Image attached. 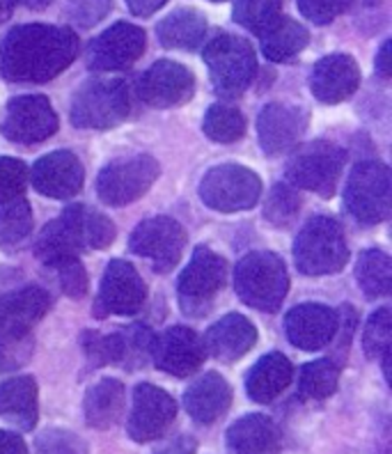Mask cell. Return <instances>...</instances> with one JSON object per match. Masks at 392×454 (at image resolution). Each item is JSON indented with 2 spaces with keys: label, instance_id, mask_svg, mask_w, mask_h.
I'll use <instances>...</instances> for the list:
<instances>
[{
  "label": "cell",
  "instance_id": "cell-1",
  "mask_svg": "<svg viewBox=\"0 0 392 454\" xmlns=\"http://www.w3.org/2000/svg\"><path fill=\"white\" fill-rule=\"evenodd\" d=\"M78 56L74 30L44 23L12 28L0 39V74L12 83H46Z\"/></svg>",
  "mask_w": 392,
  "mask_h": 454
},
{
  "label": "cell",
  "instance_id": "cell-2",
  "mask_svg": "<svg viewBox=\"0 0 392 454\" xmlns=\"http://www.w3.org/2000/svg\"><path fill=\"white\" fill-rule=\"evenodd\" d=\"M234 287L239 299L255 310L278 312L289 289L285 262L269 250L250 253L237 264Z\"/></svg>",
  "mask_w": 392,
  "mask_h": 454
},
{
  "label": "cell",
  "instance_id": "cell-3",
  "mask_svg": "<svg viewBox=\"0 0 392 454\" xmlns=\"http://www.w3.org/2000/svg\"><path fill=\"white\" fill-rule=\"evenodd\" d=\"M294 260L305 276H326L340 271L349 260L344 230L328 216L310 218L296 237Z\"/></svg>",
  "mask_w": 392,
  "mask_h": 454
},
{
  "label": "cell",
  "instance_id": "cell-4",
  "mask_svg": "<svg viewBox=\"0 0 392 454\" xmlns=\"http://www.w3.org/2000/svg\"><path fill=\"white\" fill-rule=\"evenodd\" d=\"M131 113V92L120 78H94L78 90L72 101L76 129H111Z\"/></svg>",
  "mask_w": 392,
  "mask_h": 454
},
{
  "label": "cell",
  "instance_id": "cell-5",
  "mask_svg": "<svg viewBox=\"0 0 392 454\" xmlns=\"http://www.w3.org/2000/svg\"><path fill=\"white\" fill-rule=\"evenodd\" d=\"M205 62L214 90L227 99L243 95L257 72L253 46L237 35H216L205 49Z\"/></svg>",
  "mask_w": 392,
  "mask_h": 454
},
{
  "label": "cell",
  "instance_id": "cell-6",
  "mask_svg": "<svg viewBox=\"0 0 392 454\" xmlns=\"http://www.w3.org/2000/svg\"><path fill=\"white\" fill-rule=\"evenodd\" d=\"M344 163L347 154L342 147L328 140H315L294 152L287 163V177L299 189L319 193L321 198H331L337 189Z\"/></svg>",
  "mask_w": 392,
  "mask_h": 454
},
{
  "label": "cell",
  "instance_id": "cell-7",
  "mask_svg": "<svg viewBox=\"0 0 392 454\" xmlns=\"http://www.w3.org/2000/svg\"><path fill=\"white\" fill-rule=\"evenodd\" d=\"M227 283V262L207 246H198L179 276V305L186 315L202 317Z\"/></svg>",
  "mask_w": 392,
  "mask_h": 454
},
{
  "label": "cell",
  "instance_id": "cell-8",
  "mask_svg": "<svg viewBox=\"0 0 392 454\" xmlns=\"http://www.w3.org/2000/svg\"><path fill=\"white\" fill-rule=\"evenodd\" d=\"M344 205L363 225H379L386 221L390 214V170L386 163H358L349 177Z\"/></svg>",
  "mask_w": 392,
  "mask_h": 454
},
{
  "label": "cell",
  "instance_id": "cell-9",
  "mask_svg": "<svg viewBox=\"0 0 392 454\" xmlns=\"http://www.w3.org/2000/svg\"><path fill=\"white\" fill-rule=\"evenodd\" d=\"M262 195V182L248 168L237 163L211 168L200 182V198L207 207L223 214L253 209Z\"/></svg>",
  "mask_w": 392,
  "mask_h": 454
},
{
  "label": "cell",
  "instance_id": "cell-10",
  "mask_svg": "<svg viewBox=\"0 0 392 454\" xmlns=\"http://www.w3.org/2000/svg\"><path fill=\"white\" fill-rule=\"evenodd\" d=\"M159 177V163L152 156H127L108 163L97 179V195L104 205L124 207L143 198Z\"/></svg>",
  "mask_w": 392,
  "mask_h": 454
},
{
  "label": "cell",
  "instance_id": "cell-11",
  "mask_svg": "<svg viewBox=\"0 0 392 454\" xmlns=\"http://www.w3.org/2000/svg\"><path fill=\"white\" fill-rule=\"evenodd\" d=\"M0 131L14 143H44L58 131V115L46 97H17L7 104L5 113H3Z\"/></svg>",
  "mask_w": 392,
  "mask_h": 454
},
{
  "label": "cell",
  "instance_id": "cell-12",
  "mask_svg": "<svg viewBox=\"0 0 392 454\" xmlns=\"http://www.w3.org/2000/svg\"><path fill=\"white\" fill-rule=\"evenodd\" d=\"M129 248L136 255L147 257L156 271H168L182 260V253L186 248V232L175 218H147L131 232Z\"/></svg>",
  "mask_w": 392,
  "mask_h": 454
},
{
  "label": "cell",
  "instance_id": "cell-13",
  "mask_svg": "<svg viewBox=\"0 0 392 454\" xmlns=\"http://www.w3.org/2000/svg\"><path fill=\"white\" fill-rule=\"evenodd\" d=\"M147 287H145L140 273L129 262L113 260L104 273L101 292L94 303V317H129L140 312Z\"/></svg>",
  "mask_w": 392,
  "mask_h": 454
},
{
  "label": "cell",
  "instance_id": "cell-14",
  "mask_svg": "<svg viewBox=\"0 0 392 454\" xmlns=\"http://www.w3.org/2000/svg\"><path fill=\"white\" fill-rule=\"evenodd\" d=\"M175 418H177L175 399L152 383H140L133 393V409L127 432L136 443H150L170 429Z\"/></svg>",
  "mask_w": 392,
  "mask_h": 454
},
{
  "label": "cell",
  "instance_id": "cell-15",
  "mask_svg": "<svg viewBox=\"0 0 392 454\" xmlns=\"http://www.w3.org/2000/svg\"><path fill=\"white\" fill-rule=\"evenodd\" d=\"M145 30L133 23H115L94 39L88 49L92 72H122L145 53Z\"/></svg>",
  "mask_w": 392,
  "mask_h": 454
},
{
  "label": "cell",
  "instance_id": "cell-16",
  "mask_svg": "<svg viewBox=\"0 0 392 454\" xmlns=\"http://www.w3.org/2000/svg\"><path fill=\"white\" fill-rule=\"evenodd\" d=\"M207 358L205 342L186 326H172L154 340L152 363L172 377H191Z\"/></svg>",
  "mask_w": 392,
  "mask_h": 454
},
{
  "label": "cell",
  "instance_id": "cell-17",
  "mask_svg": "<svg viewBox=\"0 0 392 454\" xmlns=\"http://www.w3.org/2000/svg\"><path fill=\"white\" fill-rule=\"evenodd\" d=\"M195 78L186 67L172 60H159L143 74L138 95L152 108H172L193 97Z\"/></svg>",
  "mask_w": 392,
  "mask_h": 454
},
{
  "label": "cell",
  "instance_id": "cell-18",
  "mask_svg": "<svg viewBox=\"0 0 392 454\" xmlns=\"http://www.w3.org/2000/svg\"><path fill=\"white\" fill-rule=\"evenodd\" d=\"M83 205L67 207L60 216L53 218L42 230L35 253L46 266H53L69 257H78L81 250L88 248L83 232Z\"/></svg>",
  "mask_w": 392,
  "mask_h": 454
},
{
  "label": "cell",
  "instance_id": "cell-19",
  "mask_svg": "<svg viewBox=\"0 0 392 454\" xmlns=\"http://www.w3.org/2000/svg\"><path fill=\"white\" fill-rule=\"evenodd\" d=\"M51 308L49 294L39 287H23L0 296V342L26 338Z\"/></svg>",
  "mask_w": 392,
  "mask_h": 454
},
{
  "label": "cell",
  "instance_id": "cell-20",
  "mask_svg": "<svg viewBox=\"0 0 392 454\" xmlns=\"http://www.w3.org/2000/svg\"><path fill=\"white\" fill-rule=\"evenodd\" d=\"M360 85V67L347 53L321 58L310 78V88L321 104H342Z\"/></svg>",
  "mask_w": 392,
  "mask_h": 454
},
{
  "label": "cell",
  "instance_id": "cell-21",
  "mask_svg": "<svg viewBox=\"0 0 392 454\" xmlns=\"http://www.w3.org/2000/svg\"><path fill=\"white\" fill-rule=\"evenodd\" d=\"M285 328L294 347L303 351H319L335 338L337 312L319 303L299 305L289 310Z\"/></svg>",
  "mask_w": 392,
  "mask_h": 454
},
{
  "label": "cell",
  "instance_id": "cell-22",
  "mask_svg": "<svg viewBox=\"0 0 392 454\" xmlns=\"http://www.w3.org/2000/svg\"><path fill=\"white\" fill-rule=\"evenodd\" d=\"M33 186L46 198L67 200L83 189V166L72 152H53L33 168Z\"/></svg>",
  "mask_w": 392,
  "mask_h": 454
},
{
  "label": "cell",
  "instance_id": "cell-23",
  "mask_svg": "<svg viewBox=\"0 0 392 454\" xmlns=\"http://www.w3.org/2000/svg\"><path fill=\"white\" fill-rule=\"evenodd\" d=\"M305 129V113L287 104H269L257 117V131L264 154L280 156L296 147Z\"/></svg>",
  "mask_w": 392,
  "mask_h": 454
},
{
  "label": "cell",
  "instance_id": "cell-24",
  "mask_svg": "<svg viewBox=\"0 0 392 454\" xmlns=\"http://www.w3.org/2000/svg\"><path fill=\"white\" fill-rule=\"evenodd\" d=\"M202 342H205L207 354L214 356L216 360L234 363L253 349L257 342V328L246 317L232 312V315L223 317L221 322H216L207 331Z\"/></svg>",
  "mask_w": 392,
  "mask_h": 454
},
{
  "label": "cell",
  "instance_id": "cell-25",
  "mask_svg": "<svg viewBox=\"0 0 392 454\" xmlns=\"http://www.w3.org/2000/svg\"><path fill=\"white\" fill-rule=\"evenodd\" d=\"M225 443L230 454H280V429L271 418L250 413L227 429Z\"/></svg>",
  "mask_w": 392,
  "mask_h": 454
},
{
  "label": "cell",
  "instance_id": "cell-26",
  "mask_svg": "<svg viewBox=\"0 0 392 454\" xmlns=\"http://www.w3.org/2000/svg\"><path fill=\"white\" fill-rule=\"evenodd\" d=\"M230 404H232V388L218 372H207L184 395L188 416L200 425H211L225 416Z\"/></svg>",
  "mask_w": 392,
  "mask_h": 454
},
{
  "label": "cell",
  "instance_id": "cell-27",
  "mask_svg": "<svg viewBox=\"0 0 392 454\" xmlns=\"http://www.w3.org/2000/svg\"><path fill=\"white\" fill-rule=\"evenodd\" d=\"M37 383L33 377H14L0 383V418L23 432L37 425Z\"/></svg>",
  "mask_w": 392,
  "mask_h": 454
},
{
  "label": "cell",
  "instance_id": "cell-28",
  "mask_svg": "<svg viewBox=\"0 0 392 454\" xmlns=\"http://www.w3.org/2000/svg\"><path fill=\"white\" fill-rule=\"evenodd\" d=\"M294 367L282 354H266L253 365V370L246 377V390H248L253 402L269 404L292 381Z\"/></svg>",
  "mask_w": 392,
  "mask_h": 454
},
{
  "label": "cell",
  "instance_id": "cell-29",
  "mask_svg": "<svg viewBox=\"0 0 392 454\" xmlns=\"http://www.w3.org/2000/svg\"><path fill=\"white\" fill-rule=\"evenodd\" d=\"M85 420L94 429H111L124 409V386L117 379H101L88 390L83 402Z\"/></svg>",
  "mask_w": 392,
  "mask_h": 454
},
{
  "label": "cell",
  "instance_id": "cell-30",
  "mask_svg": "<svg viewBox=\"0 0 392 454\" xmlns=\"http://www.w3.org/2000/svg\"><path fill=\"white\" fill-rule=\"evenodd\" d=\"M156 35L166 49H195L207 35V19L202 12L182 7L156 26Z\"/></svg>",
  "mask_w": 392,
  "mask_h": 454
},
{
  "label": "cell",
  "instance_id": "cell-31",
  "mask_svg": "<svg viewBox=\"0 0 392 454\" xmlns=\"http://www.w3.org/2000/svg\"><path fill=\"white\" fill-rule=\"evenodd\" d=\"M260 37L264 56L273 62L294 60L310 42L308 30L299 21H294V19L287 17L278 19L271 28L264 30Z\"/></svg>",
  "mask_w": 392,
  "mask_h": 454
},
{
  "label": "cell",
  "instance_id": "cell-32",
  "mask_svg": "<svg viewBox=\"0 0 392 454\" xmlns=\"http://www.w3.org/2000/svg\"><path fill=\"white\" fill-rule=\"evenodd\" d=\"M356 278L367 299H381L392 289V264L383 250H365L356 262Z\"/></svg>",
  "mask_w": 392,
  "mask_h": 454
},
{
  "label": "cell",
  "instance_id": "cell-33",
  "mask_svg": "<svg viewBox=\"0 0 392 454\" xmlns=\"http://www.w3.org/2000/svg\"><path fill=\"white\" fill-rule=\"evenodd\" d=\"M117 340V365L124 370H138L152 360L156 335L143 324H133L115 333Z\"/></svg>",
  "mask_w": 392,
  "mask_h": 454
},
{
  "label": "cell",
  "instance_id": "cell-34",
  "mask_svg": "<svg viewBox=\"0 0 392 454\" xmlns=\"http://www.w3.org/2000/svg\"><path fill=\"white\" fill-rule=\"evenodd\" d=\"M340 365L333 360H315L301 367L299 393L308 399H326L337 390Z\"/></svg>",
  "mask_w": 392,
  "mask_h": 454
},
{
  "label": "cell",
  "instance_id": "cell-35",
  "mask_svg": "<svg viewBox=\"0 0 392 454\" xmlns=\"http://www.w3.org/2000/svg\"><path fill=\"white\" fill-rule=\"evenodd\" d=\"M33 232V211L23 198L0 202V246H19Z\"/></svg>",
  "mask_w": 392,
  "mask_h": 454
},
{
  "label": "cell",
  "instance_id": "cell-36",
  "mask_svg": "<svg viewBox=\"0 0 392 454\" xmlns=\"http://www.w3.org/2000/svg\"><path fill=\"white\" fill-rule=\"evenodd\" d=\"M234 21L255 35L269 30L282 17L280 0H234Z\"/></svg>",
  "mask_w": 392,
  "mask_h": 454
},
{
  "label": "cell",
  "instance_id": "cell-37",
  "mask_svg": "<svg viewBox=\"0 0 392 454\" xmlns=\"http://www.w3.org/2000/svg\"><path fill=\"white\" fill-rule=\"evenodd\" d=\"M202 127H205L207 138L216 140V143H237L246 133V120L232 106L218 104L207 111Z\"/></svg>",
  "mask_w": 392,
  "mask_h": 454
},
{
  "label": "cell",
  "instance_id": "cell-38",
  "mask_svg": "<svg viewBox=\"0 0 392 454\" xmlns=\"http://www.w3.org/2000/svg\"><path fill=\"white\" fill-rule=\"evenodd\" d=\"M301 211V198L294 186L289 184H276L266 198L264 205V218L271 223L273 227H285L299 216Z\"/></svg>",
  "mask_w": 392,
  "mask_h": 454
},
{
  "label": "cell",
  "instance_id": "cell-39",
  "mask_svg": "<svg viewBox=\"0 0 392 454\" xmlns=\"http://www.w3.org/2000/svg\"><path fill=\"white\" fill-rule=\"evenodd\" d=\"M365 354L367 358H379L390 349V310L381 308L370 317L363 335Z\"/></svg>",
  "mask_w": 392,
  "mask_h": 454
},
{
  "label": "cell",
  "instance_id": "cell-40",
  "mask_svg": "<svg viewBox=\"0 0 392 454\" xmlns=\"http://www.w3.org/2000/svg\"><path fill=\"white\" fill-rule=\"evenodd\" d=\"M28 184V168L26 163L12 156L0 159V202L21 198Z\"/></svg>",
  "mask_w": 392,
  "mask_h": 454
},
{
  "label": "cell",
  "instance_id": "cell-41",
  "mask_svg": "<svg viewBox=\"0 0 392 454\" xmlns=\"http://www.w3.org/2000/svg\"><path fill=\"white\" fill-rule=\"evenodd\" d=\"M113 0H67V19L78 28H92L108 17Z\"/></svg>",
  "mask_w": 392,
  "mask_h": 454
},
{
  "label": "cell",
  "instance_id": "cell-42",
  "mask_svg": "<svg viewBox=\"0 0 392 454\" xmlns=\"http://www.w3.org/2000/svg\"><path fill=\"white\" fill-rule=\"evenodd\" d=\"M51 269H56L58 283H60L65 296H69V299H83L85 294H88V273H85V266L81 264L78 257L58 262Z\"/></svg>",
  "mask_w": 392,
  "mask_h": 454
},
{
  "label": "cell",
  "instance_id": "cell-43",
  "mask_svg": "<svg viewBox=\"0 0 392 454\" xmlns=\"http://www.w3.org/2000/svg\"><path fill=\"white\" fill-rule=\"evenodd\" d=\"M37 454H88V445L67 429H46L37 436Z\"/></svg>",
  "mask_w": 392,
  "mask_h": 454
},
{
  "label": "cell",
  "instance_id": "cell-44",
  "mask_svg": "<svg viewBox=\"0 0 392 454\" xmlns=\"http://www.w3.org/2000/svg\"><path fill=\"white\" fill-rule=\"evenodd\" d=\"M83 232H85V246L94 250L108 248L115 241V225L108 216L99 214V211L83 209Z\"/></svg>",
  "mask_w": 392,
  "mask_h": 454
},
{
  "label": "cell",
  "instance_id": "cell-45",
  "mask_svg": "<svg viewBox=\"0 0 392 454\" xmlns=\"http://www.w3.org/2000/svg\"><path fill=\"white\" fill-rule=\"evenodd\" d=\"M354 0H299V10L308 21L326 26L351 7Z\"/></svg>",
  "mask_w": 392,
  "mask_h": 454
},
{
  "label": "cell",
  "instance_id": "cell-46",
  "mask_svg": "<svg viewBox=\"0 0 392 454\" xmlns=\"http://www.w3.org/2000/svg\"><path fill=\"white\" fill-rule=\"evenodd\" d=\"M30 354H33V340L21 338L10 340V342H0V374L26 365Z\"/></svg>",
  "mask_w": 392,
  "mask_h": 454
},
{
  "label": "cell",
  "instance_id": "cell-47",
  "mask_svg": "<svg viewBox=\"0 0 392 454\" xmlns=\"http://www.w3.org/2000/svg\"><path fill=\"white\" fill-rule=\"evenodd\" d=\"M0 454H28V448L19 434L0 429Z\"/></svg>",
  "mask_w": 392,
  "mask_h": 454
},
{
  "label": "cell",
  "instance_id": "cell-48",
  "mask_svg": "<svg viewBox=\"0 0 392 454\" xmlns=\"http://www.w3.org/2000/svg\"><path fill=\"white\" fill-rule=\"evenodd\" d=\"M166 3L168 0H127L129 10H131V14H136V17H152V14L159 12Z\"/></svg>",
  "mask_w": 392,
  "mask_h": 454
},
{
  "label": "cell",
  "instance_id": "cell-49",
  "mask_svg": "<svg viewBox=\"0 0 392 454\" xmlns=\"http://www.w3.org/2000/svg\"><path fill=\"white\" fill-rule=\"evenodd\" d=\"M392 42L390 39H386L381 46V51H379V58H376V72H379V76L381 78H390L392 74Z\"/></svg>",
  "mask_w": 392,
  "mask_h": 454
},
{
  "label": "cell",
  "instance_id": "cell-50",
  "mask_svg": "<svg viewBox=\"0 0 392 454\" xmlns=\"http://www.w3.org/2000/svg\"><path fill=\"white\" fill-rule=\"evenodd\" d=\"M195 450H198V443H195L193 436H179L177 441H172L159 454H195Z\"/></svg>",
  "mask_w": 392,
  "mask_h": 454
},
{
  "label": "cell",
  "instance_id": "cell-51",
  "mask_svg": "<svg viewBox=\"0 0 392 454\" xmlns=\"http://www.w3.org/2000/svg\"><path fill=\"white\" fill-rule=\"evenodd\" d=\"M17 5V0H0V23L12 17V10Z\"/></svg>",
  "mask_w": 392,
  "mask_h": 454
},
{
  "label": "cell",
  "instance_id": "cell-52",
  "mask_svg": "<svg viewBox=\"0 0 392 454\" xmlns=\"http://www.w3.org/2000/svg\"><path fill=\"white\" fill-rule=\"evenodd\" d=\"M17 3L30 7V10H44V7L51 5V0H17Z\"/></svg>",
  "mask_w": 392,
  "mask_h": 454
},
{
  "label": "cell",
  "instance_id": "cell-53",
  "mask_svg": "<svg viewBox=\"0 0 392 454\" xmlns=\"http://www.w3.org/2000/svg\"><path fill=\"white\" fill-rule=\"evenodd\" d=\"M360 3H363V5H379L381 0H360Z\"/></svg>",
  "mask_w": 392,
  "mask_h": 454
},
{
  "label": "cell",
  "instance_id": "cell-54",
  "mask_svg": "<svg viewBox=\"0 0 392 454\" xmlns=\"http://www.w3.org/2000/svg\"><path fill=\"white\" fill-rule=\"evenodd\" d=\"M214 3H223V0H214Z\"/></svg>",
  "mask_w": 392,
  "mask_h": 454
}]
</instances>
